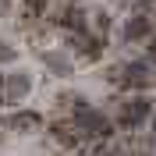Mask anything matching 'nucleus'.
<instances>
[{
	"label": "nucleus",
	"instance_id": "a211bd4d",
	"mask_svg": "<svg viewBox=\"0 0 156 156\" xmlns=\"http://www.w3.org/2000/svg\"><path fill=\"white\" fill-rule=\"evenodd\" d=\"M138 156H153V149H142V153H138Z\"/></svg>",
	"mask_w": 156,
	"mask_h": 156
},
{
	"label": "nucleus",
	"instance_id": "20e7f679",
	"mask_svg": "<svg viewBox=\"0 0 156 156\" xmlns=\"http://www.w3.org/2000/svg\"><path fill=\"white\" fill-rule=\"evenodd\" d=\"M121 36H124V43H146V39L153 36V14H146V11L131 14V18L124 21Z\"/></svg>",
	"mask_w": 156,
	"mask_h": 156
},
{
	"label": "nucleus",
	"instance_id": "6e6552de",
	"mask_svg": "<svg viewBox=\"0 0 156 156\" xmlns=\"http://www.w3.org/2000/svg\"><path fill=\"white\" fill-rule=\"evenodd\" d=\"M7 124L14 128V131H21V135H32V131L43 128V114H36V110H18Z\"/></svg>",
	"mask_w": 156,
	"mask_h": 156
},
{
	"label": "nucleus",
	"instance_id": "0eeeda50",
	"mask_svg": "<svg viewBox=\"0 0 156 156\" xmlns=\"http://www.w3.org/2000/svg\"><path fill=\"white\" fill-rule=\"evenodd\" d=\"M43 57V64H46V71H53L57 78H68L71 71H75V64H71L68 53H60V50H46V53H39Z\"/></svg>",
	"mask_w": 156,
	"mask_h": 156
},
{
	"label": "nucleus",
	"instance_id": "dca6fc26",
	"mask_svg": "<svg viewBox=\"0 0 156 156\" xmlns=\"http://www.w3.org/2000/svg\"><path fill=\"white\" fill-rule=\"evenodd\" d=\"M4 128H11V124H7V121H4V117H0V138H4Z\"/></svg>",
	"mask_w": 156,
	"mask_h": 156
},
{
	"label": "nucleus",
	"instance_id": "9d476101",
	"mask_svg": "<svg viewBox=\"0 0 156 156\" xmlns=\"http://www.w3.org/2000/svg\"><path fill=\"white\" fill-rule=\"evenodd\" d=\"M57 103L64 110H82V107H89V96H85V92H60Z\"/></svg>",
	"mask_w": 156,
	"mask_h": 156
},
{
	"label": "nucleus",
	"instance_id": "2eb2a0df",
	"mask_svg": "<svg viewBox=\"0 0 156 156\" xmlns=\"http://www.w3.org/2000/svg\"><path fill=\"white\" fill-rule=\"evenodd\" d=\"M149 124H153V138H156V110H153V117H149Z\"/></svg>",
	"mask_w": 156,
	"mask_h": 156
},
{
	"label": "nucleus",
	"instance_id": "f8f14e48",
	"mask_svg": "<svg viewBox=\"0 0 156 156\" xmlns=\"http://www.w3.org/2000/svg\"><path fill=\"white\" fill-rule=\"evenodd\" d=\"M11 60H18V46H11L0 39V64H11Z\"/></svg>",
	"mask_w": 156,
	"mask_h": 156
},
{
	"label": "nucleus",
	"instance_id": "423d86ee",
	"mask_svg": "<svg viewBox=\"0 0 156 156\" xmlns=\"http://www.w3.org/2000/svg\"><path fill=\"white\" fill-rule=\"evenodd\" d=\"M50 138L60 142V146H68V149H75L78 142H82V131H78L71 121H53V124H50Z\"/></svg>",
	"mask_w": 156,
	"mask_h": 156
},
{
	"label": "nucleus",
	"instance_id": "ddd939ff",
	"mask_svg": "<svg viewBox=\"0 0 156 156\" xmlns=\"http://www.w3.org/2000/svg\"><path fill=\"white\" fill-rule=\"evenodd\" d=\"M46 7H50V0H25V14H29V18H36V14H43Z\"/></svg>",
	"mask_w": 156,
	"mask_h": 156
},
{
	"label": "nucleus",
	"instance_id": "4468645a",
	"mask_svg": "<svg viewBox=\"0 0 156 156\" xmlns=\"http://www.w3.org/2000/svg\"><path fill=\"white\" fill-rule=\"evenodd\" d=\"M146 43H149V46H146V53H149V57H146V60H149V64L156 68V32H153V36L146 39Z\"/></svg>",
	"mask_w": 156,
	"mask_h": 156
},
{
	"label": "nucleus",
	"instance_id": "9b49d317",
	"mask_svg": "<svg viewBox=\"0 0 156 156\" xmlns=\"http://www.w3.org/2000/svg\"><path fill=\"white\" fill-rule=\"evenodd\" d=\"M92 25H96L99 36H107V32H110V14H107V11H96V14H92Z\"/></svg>",
	"mask_w": 156,
	"mask_h": 156
},
{
	"label": "nucleus",
	"instance_id": "7ed1b4c3",
	"mask_svg": "<svg viewBox=\"0 0 156 156\" xmlns=\"http://www.w3.org/2000/svg\"><path fill=\"white\" fill-rule=\"evenodd\" d=\"M121 85H124V89H138V92L153 89L156 85L153 64H149V60H128V64H124V75H121Z\"/></svg>",
	"mask_w": 156,
	"mask_h": 156
},
{
	"label": "nucleus",
	"instance_id": "f3484780",
	"mask_svg": "<svg viewBox=\"0 0 156 156\" xmlns=\"http://www.w3.org/2000/svg\"><path fill=\"white\" fill-rule=\"evenodd\" d=\"M0 103H4V75H0Z\"/></svg>",
	"mask_w": 156,
	"mask_h": 156
},
{
	"label": "nucleus",
	"instance_id": "39448f33",
	"mask_svg": "<svg viewBox=\"0 0 156 156\" xmlns=\"http://www.w3.org/2000/svg\"><path fill=\"white\" fill-rule=\"evenodd\" d=\"M29 92H32V75H25V71L4 75V103H21Z\"/></svg>",
	"mask_w": 156,
	"mask_h": 156
},
{
	"label": "nucleus",
	"instance_id": "1a4fd4ad",
	"mask_svg": "<svg viewBox=\"0 0 156 156\" xmlns=\"http://www.w3.org/2000/svg\"><path fill=\"white\" fill-rule=\"evenodd\" d=\"M60 25L68 32H89V25H85V7L82 4H71V7H64V14H60Z\"/></svg>",
	"mask_w": 156,
	"mask_h": 156
},
{
	"label": "nucleus",
	"instance_id": "f03ea898",
	"mask_svg": "<svg viewBox=\"0 0 156 156\" xmlns=\"http://www.w3.org/2000/svg\"><path fill=\"white\" fill-rule=\"evenodd\" d=\"M149 117H153V99L149 96H131L124 103H117V128L121 131H135Z\"/></svg>",
	"mask_w": 156,
	"mask_h": 156
},
{
	"label": "nucleus",
	"instance_id": "f257e3e1",
	"mask_svg": "<svg viewBox=\"0 0 156 156\" xmlns=\"http://www.w3.org/2000/svg\"><path fill=\"white\" fill-rule=\"evenodd\" d=\"M71 124L82 131V138H103L107 142L114 135V121L107 114H99L92 107H82V110H71Z\"/></svg>",
	"mask_w": 156,
	"mask_h": 156
}]
</instances>
